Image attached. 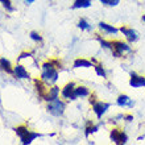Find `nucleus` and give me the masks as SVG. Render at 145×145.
<instances>
[{
  "mask_svg": "<svg viewBox=\"0 0 145 145\" xmlns=\"http://www.w3.org/2000/svg\"><path fill=\"white\" fill-rule=\"evenodd\" d=\"M142 23H144V24H145V15H144V16H142Z\"/></svg>",
  "mask_w": 145,
  "mask_h": 145,
  "instance_id": "c85d7f7f",
  "label": "nucleus"
},
{
  "mask_svg": "<svg viewBox=\"0 0 145 145\" xmlns=\"http://www.w3.org/2000/svg\"><path fill=\"white\" fill-rule=\"evenodd\" d=\"M0 69L5 71L7 74H13V67L7 58H0Z\"/></svg>",
  "mask_w": 145,
  "mask_h": 145,
  "instance_id": "4468645a",
  "label": "nucleus"
},
{
  "mask_svg": "<svg viewBox=\"0 0 145 145\" xmlns=\"http://www.w3.org/2000/svg\"><path fill=\"white\" fill-rule=\"evenodd\" d=\"M92 5V0H75L74 4H72V8L74 9H78V8H88Z\"/></svg>",
  "mask_w": 145,
  "mask_h": 145,
  "instance_id": "f3484780",
  "label": "nucleus"
},
{
  "mask_svg": "<svg viewBox=\"0 0 145 145\" xmlns=\"http://www.w3.org/2000/svg\"><path fill=\"white\" fill-rule=\"evenodd\" d=\"M131 46L123 41H112V53L116 58L123 57L125 53H131Z\"/></svg>",
  "mask_w": 145,
  "mask_h": 145,
  "instance_id": "7ed1b4c3",
  "label": "nucleus"
},
{
  "mask_svg": "<svg viewBox=\"0 0 145 145\" xmlns=\"http://www.w3.org/2000/svg\"><path fill=\"white\" fill-rule=\"evenodd\" d=\"M13 74L17 79H29V72L23 65H16L13 67Z\"/></svg>",
  "mask_w": 145,
  "mask_h": 145,
  "instance_id": "1a4fd4ad",
  "label": "nucleus"
},
{
  "mask_svg": "<svg viewBox=\"0 0 145 145\" xmlns=\"http://www.w3.org/2000/svg\"><path fill=\"white\" fill-rule=\"evenodd\" d=\"M58 96H59V87H57V86H53V87L49 88V91L46 92V95L44 99L46 100V102H52V100L57 99Z\"/></svg>",
  "mask_w": 145,
  "mask_h": 145,
  "instance_id": "9b49d317",
  "label": "nucleus"
},
{
  "mask_svg": "<svg viewBox=\"0 0 145 145\" xmlns=\"http://www.w3.org/2000/svg\"><path fill=\"white\" fill-rule=\"evenodd\" d=\"M16 132V135H17V136H19L20 137V140H21V138L23 137H25V135L28 133V132H29V129H28L27 127L25 125H20V127H16L15 129H13Z\"/></svg>",
  "mask_w": 145,
  "mask_h": 145,
  "instance_id": "6ab92c4d",
  "label": "nucleus"
},
{
  "mask_svg": "<svg viewBox=\"0 0 145 145\" xmlns=\"http://www.w3.org/2000/svg\"><path fill=\"white\" fill-rule=\"evenodd\" d=\"M41 79L46 84H54L58 80V71H57V67H54V61L45 62L42 65Z\"/></svg>",
  "mask_w": 145,
  "mask_h": 145,
  "instance_id": "f257e3e1",
  "label": "nucleus"
},
{
  "mask_svg": "<svg viewBox=\"0 0 145 145\" xmlns=\"http://www.w3.org/2000/svg\"><path fill=\"white\" fill-rule=\"evenodd\" d=\"M40 136H41V135L37 133V132H32V131H29V132L25 135V137H23L20 141H21L23 145H29V144H32V142L35 141L37 137H40Z\"/></svg>",
  "mask_w": 145,
  "mask_h": 145,
  "instance_id": "f8f14e48",
  "label": "nucleus"
},
{
  "mask_svg": "<svg viewBox=\"0 0 145 145\" xmlns=\"http://www.w3.org/2000/svg\"><path fill=\"white\" fill-rule=\"evenodd\" d=\"M111 141L115 142L116 145H121V144H127L128 141V136L125 132H123L120 129H112L110 133Z\"/></svg>",
  "mask_w": 145,
  "mask_h": 145,
  "instance_id": "20e7f679",
  "label": "nucleus"
},
{
  "mask_svg": "<svg viewBox=\"0 0 145 145\" xmlns=\"http://www.w3.org/2000/svg\"><path fill=\"white\" fill-rule=\"evenodd\" d=\"M118 106L119 107H133L135 102L128 95H120L118 98Z\"/></svg>",
  "mask_w": 145,
  "mask_h": 145,
  "instance_id": "9d476101",
  "label": "nucleus"
},
{
  "mask_svg": "<svg viewBox=\"0 0 145 145\" xmlns=\"http://www.w3.org/2000/svg\"><path fill=\"white\" fill-rule=\"evenodd\" d=\"M108 108H110V103H104V102H95V103H92V110H94L98 119L102 118L107 112Z\"/></svg>",
  "mask_w": 145,
  "mask_h": 145,
  "instance_id": "423d86ee",
  "label": "nucleus"
},
{
  "mask_svg": "<svg viewBox=\"0 0 145 145\" xmlns=\"http://www.w3.org/2000/svg\"><path fill=\"white\" fill-rule=\"evenodd\" d=\"M75 95H76V98H84V96L90 95V91H88V88L84 87V86H76Z\"/></svg>",
  "mask_w": 145,
  "mask_h": 145,
  "instance_id": "a211bd4d",
  "label": "nucleus"
},
{
  "mask_svg": "<svg viewBox=\"0 0 145 145\" xmlns=\"http://www.w3.org/2000/svg\"><path fill=\"white\" fill-rule=\"evenodd\" d=\"M25 57H32V54L31 53H27V52H24V53H21L19 57H17V61H21V59H23V58H25Z\"/></svg>",
  "mask_w": 145,
  "mask_h": 145,
  "instance_id": "bb28decb",
  "label": "nucleus"
},
{
  "mask_svg": "<svg viewBox=\"0 0 145 145\" xmlns=\"http://www.w3.org/2000/svg\"><path fill=\"white\" fill-rule=\"evenodd\" d=\"M98 41L100 42L102 48H104V49H110V50H112V41H106L104 38H100V37H98Z\"/></svg>",
  "mask_w": 145,
  "mask_h": 145,
  "instance_id": "4be33fe9",
  "label": "nucleus"
},
{
  "mask_svg": "<svg viewBox=\"0 0 145 145\" xmlns=\"http://www.w3.org/2000/svg\"><path fill=\"white\" fill-rule=\"evenodd\" d=\"M74 67L79 69V67H92V62L84 58H76L74 61Z\"/></svg>",
  "mask_w": 145,
  "mask_h": 145,
  "instance_id": "dca6fc26",
  "label": "nucleus"
},
{
  "mask_svg": "<svg viewBox=\"0 0 145 145\" xmlns=\"http://www.w3.org/2000/svg\"><path fill=\"white\" fill-rule=\"evenodd\" d=\"M99 129V125H94V124H88V127L86 128V132H84V135H86V137H88L91 133H95L96 131Z\"/></svg>",
  "mask_w": 145,
  "mask_h": 145,
  "instance_id": "412c9836",
  "label": "nucleus"
},
{
  "mask_svg": "<svg viewBox=\"0 0 145 145\" xmlns=\"http://www.w3.org/2000/svg\"><path fill=\"white\" fill-rule=\"evenodd\" d=\"M99 28L102 29V31H104L107 35H116L118 33V29L114 27V25H110V24L107 23H103V21H100L99 23Z\"/></svg>",
  "mask_w": 145,
  "mask_h": 145,
  "instance_id": "2eb2a0df",
  "label": "nucleus"
},
{
  "mask_svg": "<svg viewBox=\"0 0 145 145\" xmlns=\"http://www.w3.org/2000/svg\"><path fill=\"white\" fill-rule=\"evenodd\" d=\"M120 32L125 36V38L129 42H136L138 40V33L135 31L133 28H128V27H121L120 28Z\"/></svg>",
  "mask_w": 145,
  "mask_h": 145,
  "instance_id": "6e6552de",
  "label": "nucleus"
},
{
  "mask_svg": "<svg viewBox=\"0 0 145 145\" xmlns=\"http://www.w3.org/2000/svg\"><path fill=\"white\" fill-rule=\"evenodd\" d=\"M78 28H79L80 31H91L92 29V27L90 25V23L84 19H80L79 21H78Z\"/></svg>",
  "mask_w": 145,
  "mask_h": 145,
  "instance_id": "aec40b11",
  "label": "nucleus"
},
{
  "mask_svg": "<svg viewBox=\"0 0 145 145\" xmlns=\"http://www.w3.org/2000/svg\"><path fill=\"white\" fill-rule=\"evenodd\" d=\"M75 83L74 82H70V83H67L65 86V87L62 88V91H61V94H62V96L63 98H66V99H70V100H76L78 98H76V95H75Z\"/></svg>",
  "mask_w": 145,
  "mask_h": 145,
  "instance_id": "39448f33",
  "label": "nucleus"
},
{
  "mask_svg": "<svg viewBox=\"0 0 145 145\" xmlns=\"http://www.w3.org/2000/svg\"><path fill=\"white\" fill-rule=\"evenodd\" d=\"M31 38L33 40V41H36V42H42V37H41V35L40 33H37V32H31Z\"/></svg>",
  "mask_w": 145,
  "mask_h": 145,
  "instance_id": "a878e982",
  "label": "nucleus"
},
{
  "mask_svg": "<svg viewBox=\"0 0 145 145\" xmlns=\"http://www.w3.org/2000/svg\"><path fill=\"white\" fill-rule=\"evenodd\" d=\"M0 3L3 4V7L5 8L8 12H13V7H12L11 0H0Z\"/></svg>",
  "mask_w": 145,
  "mask_h": 145,
  "instance_id": "b1692460",
  "label": "nucleus"
},
{
  "mask_svg": "<svg viewBox=\"0 0 145 145\" xmlns=\"http://www.w3.org/2000/svg\"><path fill=\"white\" fill-rule=\"evenodd\" d=\"M28 4H32V3H35V0H25Z\"/></svg>",
  "mask_w": 145,
  "mask_h": 145,
  "instance_id": "cd10ccee",
  "label": "nucleus"
},
{
  "mask_svg": "<svg viewBox=\"0 0 145 145\" xmlns=\"http://www.w3.org/2000/svg\"><path fill=\"white\" fill-rule=\"evenodd\" d=\"M99 1L104 5H108V7H116L120 3V0H99Z\"/></svg>",
  "mask_w": 145,
  "mask_h": 145,
  "instance_id": "5701e85b",
  "label": "nucleus"
},
{
  "mask_svg": "<svg viewBox=\"0 0 145 145\" xmlns=\"http://www.w3.org/2000/svg\"><path fill=\"white\" fill-rule=\"evenodd\" d=\"M95 71H96V74H98L99 76L106 78V71H104V69H103V66L102 65H96L95 66Z\"/></svg>",
  "mask_w": 145,
  "mask_h": 145,
  "instance_id": "393cba45",
  "label": "nucleus"
},
{
  "mask_svg": "<svg viewBox=\"0 0 145 145\" xmlns=\"http://www.w3.org/2000/svg\"><path fill=\"white\" fill-rule=\"evenodd\" d=\"M35 84H36V88H37V92H38V95L41 96V98H45L46 95V92H48V90H46V83L44 82V80H38L36 79L35 80Z\"/></svg>",
  "mask_w": 145,
  "mask_h": 145,
  "instance_id": "ddd939ff",
  "label": "nucleus"
},
{
  "mask_svg": "<svg viewBox=\"0 0 145 145\" xmlns=\"http://www.w3.org/2000/svg\"><path fill=\"white\" fill-rule=\"evenodd\" d=\"M129 84L133 88H140L145 87V76L137 75L136 72H131V78H129Z\"/></svg>",
  "mask_w": 145,
  "mask_h": 145,
  "instance_id": "0eeeda50",
  "label": "nucleus"
},
{
  "mask_svg": "<svg viewBox=\"0 0 145 145\" xmlns=\"http://www.w3.org/2000/svg\"><path fill=\"white\" fill-rule=\"evenodd\" d=\"M65 103L62 102L61 99H54L52 102H48V112L52 114L53 116H62L63 112H65Z\"/></svg>",
  "mask_w": 145,
  "mask_h": 145,
  "instance_id": "f03ea898",
  "label": "nucleus"
}]
</instances>
